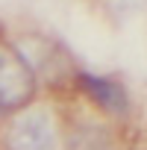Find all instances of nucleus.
Here are the masks:
<instances>
[{"label": "nucleus", "mask_w": 147, "mask_h": 150, "mask_svg": "<svg viewBox=\"0 0 147 150\" xmlns=\"http://www.w3.org/2000/svg\"><path fill=\"white\" fill-rule=\"evenodd\" d=\"M35 94V74L24 53L0 44V115L24 109Z\"/></svg>", "instance_id": "1"}, {"label": "nucleus", "mask_w": 147, "mask_h": 150, "mask_svg": "<svg viewBox=\"0 0 147 150\" xmlns=\"http://www.w3.org/2000/svg\"><path fill=\"white\" fill-rule=\"evenodd\" d=\"M6 150H56L50 115L44 109H27L18 121H12Z\"/></svg>", "instance_id": "2"}, {"label": "nucleus", "mask_w": 147, "mask_h": 150, "mask_svg": "<svg viewBox=\"0 0 147 150\" xmlns=\"http://www.w3.org/2000/svg\"><path fill=\"white\" fill-rule=\"evenodd\" d=\"M80 88L86 91V97L91 103H97L103 112L109 115H118L124 118L129 112V97H127V88L118 83V80H109V77H97V74H80L77 77Z\"/></svg>", "instance_id": "3"}]
</instances>
